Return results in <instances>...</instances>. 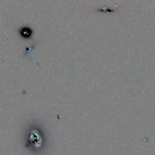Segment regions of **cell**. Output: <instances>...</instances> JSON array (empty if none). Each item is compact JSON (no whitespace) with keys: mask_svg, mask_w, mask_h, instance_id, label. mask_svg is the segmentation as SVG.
<instances>
[{"mask_svg":"<svg viewBox=\"0 0 155 155\" xmlns=\"http://www.w3.org/2000/svg\"><path fill=\"white\" fill-rule=\"evenodd\" d=\"M19 34L21 38L25 39H29L32 38L33 34V30L32 29L28 26L22 27L19 30Z\"/></svg>","mask_w":155,"mask_h":155,"instance_id":"1","label":"cell"}]
</instances>
